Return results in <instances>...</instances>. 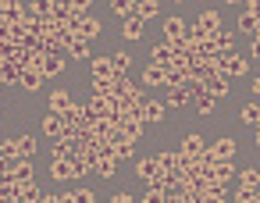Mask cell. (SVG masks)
I'll use <instances>...</instances> for the list:
<instances>
[{"label": "cell", "instance_id": "cell-35", "mask_svg": "<svg viewBox=\"0 0 260 203\" xmlns=\"http://www.w3.org/2000/svg\"><path fill=\"white\" fill-rule=\"evenodd\" d=\"M143 203H164V189H160L157 182H150L146 192H143Z\"/></svg>", "mask_w": 260, "mask_h": 203}, {"label": "cell", "instance_id": "cell-19", "mask_svg": "<svg viewBox=\"0 0 260 203\" xmlns=\"http://www.w3.org/2000/svg\"><path fill=\"white\" fill-rule=\"evenodd\" d=\"M139 22H146V18H157L160 15V4H157V0H143V4H136V11H132Z\"/></svg>", "mask_w": 260, "mask_h": 203}, {"label": "cell", "instance_id": "cell-42", "mask_svg": "<svg viewBox=\"0 0 260 203\" xmlns=\"http://www.w3.org/2000/svg\"><path fill=\"white\" fill-rule=\"evenodd\" d=\"M111 11H114V15H125V18H128V15L136 11V4H128V0H114V4H111Z\"/></svg>", "mask_w": 260, "mask_h": 203}, {"label": "cell", "instance_id": "cell-25", "mask_svg": "<svg viewBox=\"0 0 260 203\" xmlns=\"http://www.w3.org/2000/svg\"><path fill=\"white\" fill-rule=\"evenodd\" d=\"M164 104V111L168 107H189V96H185V89H168V100H160Z\"/></svg>", "mask_w": 260, "mask_h": 203}, {"label": "cell", "instance_id": "cell-6", "mask_svg": "<svg viewBox=\"0 0 260 203\" xmlns=\"http://www.w3.org/2000/svg\"><path fill=\"white\" fill-rule=\"evenodd\" d=\"M203 93H207L210 100H221V96H228V79H224V75H214V79H207V82H203Z\"/></svg>", "mask_w": 260, "mask_h": 203}, {"label": "cell", "instance_id": "cell-31", "mask_svg": "<svg viewBox=\"0 0 260 203\" xmlns=\"http://www.w3.org/2000/svg\"><path fill=\"white\" fill-rule=\"evenodd\" d=\"M256 185H260V171L256 167H246L239 175V189H256Z\"/></svg>", "mask_w": 260, "mask_h": 203}, {"label": "cell", "instance_id": "cell-3", "mask_svg": "<svg viewBox=\"0 0 260 203\" xmlns=\"http://www.w3.org/2000/svg\"><path fill=\"white\" fill-rule=\"evenodd\" d=\"M136 175H139L146 185H150V182H157V185H160V175H164V171H160L157 157H143V160H136Z\"/></svg>", "mask_w": 260, "mask_h": 203}, {"label": "cell", "instance_id": "cell-8", "mask_svg": "<svg viewBox=\"0 0 260 203\" xmlns=\"http://www.w3.org/2000/svg\"><path fill=\"white\" fill-rule=\"evenodd\" d=\"M100 29H104V25H100V18H93V15H86V18H82V25H79V40H86V43H93V40L100 36Z\"/></svg>", "mask_w": 260, "mask_h": 203}, {"label": "cell", "instance_id": "cell-13", "mask_svg": "<svg viewBox=\"0 0 260 203\" xmlns=\"http://www.w3.org/2000/svg\"><path fill=\"white\" fill-rule=\"evenodd\" d=\"M68 104H72L68 89H54V93H50V114H57V118H61V114L68 111Z\"/></svg>", "mask_w": 260, "mask_h": 203}, {"label": "cell", "instance_id": "cell-11", "mask_svg": "<svg viewBox=\"0 0 260 203\" xmlns=\"http://www.w3.org/2000/svg\"><path fill=\"white\" fill-rule=\"evenodd\" d=\"M15 146H18V160H32L36 150H40V146H36V136H18Z\"/></svg>", "mask_w": 260, "mask_h": 203}, {"label": "cell", "instance_id": "cell-50", "mask_svg": "<svg viewBox=\"0 0 260 203\" xmlns=\"http://www.w3.org/2000/svg\"><path fill=\"white\" fill-rule=\"evenodd\" d=\"M0 89H4V86H0Z\"/></svg>", "mask_w": 260, "mask_h": 203}, {"label": "cell", "instance_id": "cell-27", "mask_svg": "<svg viewBox=\"0 0 260 203\" xmlns=\"http://www.w3.org/2000/svg\"><path fill=\"white\" fill-rule=\"evenodd\" d=\"M50 178H54V182H72L68 160H50Z\"/></svg>", "mask_w": 260, "mask_h": 203}, {"label": "cell", "instance_id": "cell-21", "mask_svg": "<svg viewBox=\"0 0 260 203\" xmlns=\"http://www.w3.org/2000/svg\"><path fill=\"white\" fill-rule=\"evenodd\" d=\"M22 79V68H15L11 61H4V64H0V86H15Z\"/></svg>", "mask_w": 260, "mask_h": 203}, {"label": "cell", "instance_id": "cell-4", "mask_svg": "<svg viewBox=\"0 0 260 203\" xmlns=\"http://www.w3.org/2000/svg\"><path fill=\"white\" fill-rule=\"evenodd\" d=\"M203 150H207L203 136H200V132H189V136L182 139V150H178V157H200Z\"/></svg>", "mask_w": 260, "mask_h": 203}, {"label": "cell", "instance_id": "cell-45", "mask_svg": "<svg viewBox=\"0 0 260 203\" xmlns=\"http://www.w3.org/2000/svg\"><path fill=\"white\" fill-rule=\"evenodd\" d=\"M107 203H136V199H132V196H128V192H114V196H111V199H107Z\"/></svg>", "mask_w": 260, "mask_h": 203}, {"label": "cell", "instance_id": "cell-2", "mask_svg": "<svg viewBox=\"0 0 260 203\" xmlns=\"http://www.w3.org/2000/svg\"><path fill=\"white\" fill-rule=\"evenodd\" d=\"M207 150H210V157H214V160H235V153H239V143H235L232 136H221V139H214Z\"/></svg>", "mask_w": 260, "mask_h": 203}, {"label": "cell", "instance_id": "cell-32", "mask_svg": "<svg viewBox=\"0 0 260 203\" xmlns=\"http://www.w3.org/2000/svg\"><path fill=\"white\" fill-rule=\"evenodd\" d=\"M111 68H114L118 75H125V72L132 68V57H128V54L121 50V54H114V57H111Z\"/></svg>", "mask_w": 260, "mask_h": 203}, {"label": "cell", "instance_id": "cell-49", "mask_svg": "<svg viewBox=\"0 0 260 203\" xmlns=\"http://www.w3.org/2000/svg\"><path fill=\"white\" fill-rule=\"evenodd\" d=\"M0 203H4V199H0Z\"/></svg>", "mask_w": 260, "mask_h": 203}, {"label": "cell", "instance_id": "cell-48", "mask_svg": "<svg viewBox=\"0 0 260 203\" xmlns=\"http://www.w3.org/2000/svg\"><path fill=\"white\" fill-rule=\"evenodd\" d=\"M0 64H4V61H0Z\"/></svg>", "mask_w": 260, "mask_h": 203}, {"label": "cell", "instance_id": "cell-15", "mask_svg": "<svg viewBox=\"0 0 260 203\" xmlns=\"http://www.w3.org/2000/svg\"><path fill=\"white\" fill-rule=\"evenodd\" d=\"M68 157H75V139L72 136H61L54 143V160H68Z\"/></svg>", "mask_w": 260, "mask_h": 203}, {"label": "cell", "instance_id": "cell-9", "mask_svg": "<svg viewBox=\"0 0 260 203\" xmlns=\"http://www.w3.org/2000/svg\"><path fill=\"white\" fill-rule=\"evenodd\" d=\"M150 64H153V68H160V72H168V68H171V50H168V43H157V47L150 50Z\"/></svg>", "mask_w": 260, "mask_h": 203}, {"label": "cell", "instance_id": "cell-12", "mask_svg": "<svg viewBox=\"0 0 260 203\" xmlns=\"http://www.w3.org/2000/svg\"><path fill=\"white\" fill-rule=\"evenodd\" d=\"M214 182H221V185H228L232 178H235V164L232 160H214V175H210Z\"/></svg>", "mask_w": 260, "mask_h": 203}, {"label": "cell", "instance_id": "cell-46", "mask_svg": "<svg viewBox=\"0 0 260 203\" xmlns=\"http://www.w3.org/2000/svg\"><path fill=\"white\" fill-rule=\"evenodd\" d=\"M40 203H64L61 192H50V196H40Z\"/></svg>", "mask_w": 260, "mask_h": 203}, {"label": "cell", "instance_id": "cell-24", "mask_svg": "<svg viewBox=\"0 0 260 203\" xmlns=\"http://www.w3.org/2000/svg\"><path fill=\"white\" fill-rule=\"evenodd\" d=\"M143 86H150V89L164 86V72H160V68H153V64H146V72H143Z\"/></svg>", "mask_w": 260, "mask_h": 203}, {"label": "cell", "instance_id": "cell-7", "mask_svg": "<svg viewBox=\"0 0 260 203\" xmlns=\"http://www.w3.org/2000/svg\"><path fill=\"white\" fill-rule=\"evenodd\" d=\"M11 178H15V185H29V182H36V171H32V164H29V160H15Z\"/></svg>", "mask_w": 260, "mask_h": 203}, {"label": "cell", "instance_id": "cell-17", "mask_svg": "<svg viewBox=\"0 0 260 203\" xmlns=\"http://www.w3.org/2000/svg\"><path fill=\"white\" fill-rule=\"evenodd\" d=\"M40 128H43L47 136H54V139H61V136H64V121H61L57 114H47V118L40 121Z\"/></svg>", "mask_w": 260, "mask_h": 203}, {"label": "cell", "instance_id": "cell-26", "mask_svg": "<svg viewBox=\"0 0 260 203\" xmlns=\"http://www.w3.org/2000/svg\"><path fill=\"white\" fill-rule=\"evenodd\" d=\"M178 153L175 150H164V153H157V164H160V171H178Z\"/></svg>", "mask_w": 260, "mask_h": 203}, {"label": "cell", "instance_id": "cell-5", "mask_svg": "<svg viewBox=\"0 0 260 203\" xmlns=\"http://www.w3.org/2000/svg\"><path fill=\"white\" fill-rule=\"evenodd\" d=\"M185 40V18H164V43Z\"/></svg>", "mask_w": 260, "mask_h": 203}, {"label": "cell", "instance_id": "cell-44", "mask_svg": "<svg viewBox=\"0 0 260 203\" xmlns=\"http://www.w3.org/2000/svg\"><path fill=\"white\" fill-rule=\"evenodd\" d=\"M11 167H15V160H8V157H0V178H11Z\"/></svg>", "mask_w": 260, "mask_h": 203}, {"label": "cell", "instance_id": "cell-38", "mask_svg": "<svg viewBox=\"0 0 260 203\" xmlns=\"http://www.w3.org/2000/svg\"><path fill=\"white\" fill-rule=\"evenodd\" d=\"M242 121H246L249 128H256V121H260V107H256V104H246V107H242Z\"/></svg>", "mask_w": 260, "mask_h": 203}, {"label": "cell", "instance_id": "cell-23", "mask_svg": "<svg viewBox=\"0 0 260 203\" xmlns=\"http://www.w3.org/2000/svg\"><path fill=\"white\" fill-rule=\"evenodd\" d=\"M0 199H4V203H18V185H15V178H0Z\"/></svg>", "mask_w": 260, "mask_h": 203}, {"label": "cell", "instance_id": "cell-41", "mask_svg": "<svg viewBox=\"0 0 260 203\" xmlns=\"http://www.w3.org/2000/svg\"><path fill=\"white\" fill-rule=\"evenodd\" d=\"M0 157L18 160V146H15V139H4V143H0Z\"/></svg>", "mask_w": 260, "mask_h": 203}, {"label": "cell", "instance_id": "cell-1", "mask_svg": "<svg viewBox=\"0 0 260 203\" xmlns=\"http://www.w3.org/2000/svg\"><path fill=\"white\" fill-rule=\"evenodd\" d=\"M185 29H189V32H196V36H200V40L207 43V40H214V36L221 32V15H217V11L210 8V11L196 15L192 22H185Z\"/></svg>", "mask_w": 260, "mask_h": 203}, {"label": "cell", "instance_id": "cell-29", "mask_svg": "<svg viewBox=\"0 0 260 203\" xmlns=\"http://www.w3.org/2000/svg\"><path fill=\"white\" fill-rule=\"evenodd\" d=\"M143 25L146 22H139V18H125V29H121L125 40H143Z\"/></svg>", "mask_w": 260, "mask_h": 203}, {"label": "cell", "instance_id": "cell-36", "mask_svg": "<svg viewBox=\"0 0 260 203\" xmlns=\"http://www.w3.org/2000/svg\"><path fill=\"white\" fill-rule=\"evenodd\" d=\"M256 25H260V18H256L253 11H246V15L239 18V29H242V32H253V36H256Z\"/></svg>", "mask_w": 260, "mask_h": 203}, {"label": "cell", "instance_id": "cell-43", "mask_svg": "<svg viewBox=\"0 0 260 203\" xmlns=\"http://www.w3.org/2000/svg\"><path fill=\"white\" fill-rule=\"evenodd\" d=\"M214 107H217V100H210V96H207V93H203V96H200V100H196V111H200V114H210V111H214Z\"/></svg>", "mask_w": 260, "mask_h": 203}, {"label": "cell", "instance_id": "cell-33", "mask_svg": "<svg viewBox=\"0 0 260 203\" xmlns=\"http://www.w3.org/2000/svg\"><path fill=\"white\" fill-rule=\"evenodd\" d=\"M111 150H114V160H132L136 157V146L132 143H114Z\"/></svg>", "mask_w": 260, "mask_h": 203}, {"label": "cell", "instance_id": "cell-20", "mask_svg": "<svg viewBox=\"0 0 260 203\" xmlns=\"http://www.w3.org/2000/svg\"><path fill=\"white\" fill-rule=\"evenodd\" d=\"M18 86H22V89H29V93H36V89L43 86V75H40V72H32V68H25V72H22V79H18Z\"/></svg>", "mask_w": 260, "mask_h": 203}, {"label": "cell", "instance_id": "cell-47", "mask_svg": "<svg viewBox=\"0 0 260 203\" xmlns=\"http://www.w3.org/2000/svg\"><path fill=\"white\" fill-rule=\"evenodd\" d=\"M200 203H224V196H203Z\"/></svg>", "mask_w": 260, "mask_h": 203}, {"label": "cell", "instance_id": "cell-18", "mask_svg": "<svg viewBox=\"0 0 260 203\" xmlns=\"http://www.w3.org/2000/svg\"><path fill=\"white\" fill-rule=\"evenodd\" d=\"M68 171H72V178H86V175L93 171V164H89L86 157L75 153V157H68Z\"/></svg>", "mask_w": 260, "mask_h": 203}, {"label": "cell", "instance_id": "cell-16", "mask_svg": "<svg viewBox=\"0 0 260 203\" xmlns=\"http://www.w3.org/2000/svg\"><path fill=\"white\" fill-rule=\"evenodd\" d=\"M61 72H64V57H61V54H47V57H43V79L61 75Z\"/></svg>", "mask_w": 260, "mask_h": 203}, {"label": "cell", "instance_id": "cell-10", "mask_svg": "<svg viewBox=\"0 0 260 203\" xmlns=\"http://www.w3.org/2000/svg\"><path fill=\"white\" fill-rule=\"evenodd\" d=\"M228 75H249V61L239 57V54L224 57V79H228Z\"/></svg>", "mask_w": 260, "mask_h": 203}, {"label": "cell", "instance_id": "cell-30", "mask_svg": "<svg viewBox=\"0 0 260 203\" xmlns=\"http://www.w3.org/2000/svg\"><path fill=\"white\" fill-rule=\"evenodd\" d=\"M68 54H72V61H86V57H89V43L75 36V40H72V47H68Z\"/></svg>", "mask_w": 260, "mask_h": 203}, {"label": "cell", "instance_id": "cell-28", "mask_svg": "<svg viewBox=\"0 0 260 203\" xmlns=\"http://www.w3.org/2000/svg\"><path fill=\"white\" fill-rule=\"evenodd\" d=\"M18 203H40V185H36V182L18 185Z\"/></svg>", "mask_w": 260, "mask_h": 203}, {"label": "cell", "instance_id": "cell-37", "mask_svg": "<svg viewBox=\"0 0 260 203\" xmlns=\"http://www.w3.org/2000/svg\"><path fill=\"white\" fill-rule=\"evenodd\" d=\"M93 96L96 100H111V82L107 79H93Z\"/></svg>", "mask_w": 260, "mask_h": 203}, {"label": "cell", "instance_id": "cell-14", "mask_svg": "<svg viewBox=\"0 0 260 203\" xmlns=\"http://www.w3.org/2000/svg\"><path fill=\"white\" fill-rule=\"evenodd\" d=\"M160 118H164V104H160V100H146V104H143V125H150V121L157 125Z\"/></svg>", "mask_w": 260, "mask_h": 203}, {"label": "cell", "instance_id": "cell-40", "mask_svg": "<svg viewBox=\"0 0 260 203\" xmlns=\"http://www.w3.org/2000/svg\"><path fill=\"white\" fill-rule=\"evenodd\" d=\"M260 192L256 189H235V203H256Z\"/></svg>", "mask_w": 260, "mask_h": 203}, {"label": "cell", "instance_id": "cell-39", "mask_svg": "<svg viewBox=\"0 0 260 203\" xmlns=\"http://www.w3.org/2000/svg\"><path fill=\"white\" fill-rule=\"evenodd\" d=\"M68 192H72V203H96L93 189H68Z\"/></svg>", "mask_w": 260, "mask_h": 203}, {"label": "cell", "instance_id": "cell-34", "mask_svg": "<svg viewBox=\"0 0 260 203\" xmlns=\"http://www.w3.org/2000/svg\"><path fill=\"white\" fill-rule=\"evenodd\" d=\"M93 171H96L100 178H111V175L118 171V160H111V157H107V160H96V164H93Z\"/></svg>", "mask_w": 260, "mask_h": 203}, {"label": "cell", "instance_id": "cell-22", "mask_svg": "<svg viewBox=\"0 0 260 203\" xmlns=\"http://www.w3.org/2000/svg\"><path fill=\"white\" fill-rule=\"evenodd\" d=\"M114 68H111V57H93V79H107L111 82Z\"/></svg>", "mask_w": 260, "mask_h": 203}]
</instances>
